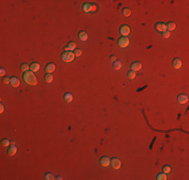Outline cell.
Here are the masks:
<instances>
[{
    "instance_id": "obj_29",
    "label": "cell",
    "mask_w": 189,
    "mask_h": 180,
    "mask_svg": "<svg viewBox=\"0 0 189 180\" xmlns=\"http://www.w3.org/2000/svg\"><path fill=\"white\" fill-rule=\"evenodd\" d=\"M162 36L164 38H169L170 37V32H169V31H167V30H165L164 32H162Z\"/></svg>"
},
{
    "instance_id": "obj_19",
    "label": "cell",
    "mask_w": 189,
    "mask_h": 180,
    "mask_svg": "<svg viewBox=\"0 0 189 180\" xmlns=\"http://www.w3.org/2000/svg\"><path fill=\"white\" fill-rule=\"evenodd\" d=\"M52 80H54V75H52L51 73H47L44 75V81L46 83H50Z\"/></svg>"
},
{
    "instance_id": "obj_33",
    "label": "cell",
    "mask_w": 189,
    "mask_h": 180,
    "mask_svg": "<svg viewBox=\"0 0 189 180\" xmlns=\"http://www.w3.org/2000/svg\"><path fill=\"white\" fill-rule=\"evenodd\" d=\"M4 111V106H3V104H0V113H3Z\"/></svg>"
},
{
    "instance_id": "obj_11",
    "label": "cell",
    "mask_w": 189,
    "mask_h": 180,
    "mask_svg": "<svg viewBox=\"0 0 189 180\" xmlns=\"http://www.w3.org/2000/svg\"><path fill=\"white\" fill-rule=\"evenodd\" d=\"M55 70V64L54 63H48L45 66V72L46 73H52Z\"/></svg>"
},
{
    "instance_id": "obj_34",
    "label": "cell",
    "mask_w": 189,
    "mask_h": 180,
    "mask_svg": "<svg viewBox=\"0 0 189 180\" xmlns=\"http://www.w3.org/2000/svg\"><path fill=\"white\" fill-rule=\"evenodd\" d=\"M0 73H1V76H4L5 75V70L3 68H1V70H0Z\"/></svg>"
},
{
    "instance_id": "obj_24",
    "label": "cell",
    "mask_w": 189,
    "mask_h": 180,
    "mask_svg": "<svg viewBox=\"0 0 189 180\" xmlns=\"http://www.w3.org/2000/svg\"><path fill=\"white\" fill-rule=\"evenodd\" d=\"M123 15L126 16V17H128L131 15V10L129 8H124L123 9Z\"/></svg>"
},
{
    "instance_id": "obj_15",
    "label": "cell",
    "mask_w": 189,
    "mask_h": 180,
    "mask_svg": "<svg viewBox=\"0 0 189 180\" xmlns=\"http://www.w3.org/2000/svg\"><path fill=\"white\" fill-rule=\"evenodd\" d=\"M75 49H76V43L73 41L68 42V44L65 47V51H71V50H75Z\"/></svg>"
},
{
    "instance_id": "obj_8",
    "label": "cell",
    "mask_w": 189,
    "mask_h": 180,
    "mask_svg": "<svg viewBox=\"0 0 189 180\" xmlns=\"http://www.w3.org/2000/svg\"><path fill=\"white\" fill-rule=\"evenodd\" d=\"M110 162H111V159H110L109 157H107V156H103L101 159H100V163H101V165L104 166V167L109 166V165H110Z\"/></svg>"
},
{
    "instance_id": "obj_30",
    "label": "cell",
    "mask_w": 189,
    "mask_h": 180,
    "mask_svg": "<svg viewBox=\"0 0 189 180\" xmlns=\"http://www.w3.org/2000/svg\"><path fill=\"white\" fill-rule=\"evenodd\" d=\"M81 49H77V50H75V56L79 57V56H81Z\"/></svg>"
},
{
    "instance_id": "obj_20",
    "label": "cell",
    "mask_w": 189,
    "mask_h": 180,
    "mask_svg": "<svg viewBox=\"0 0 189 180\" xmlns=\"http://www.w3.org/2000/svg\"><path fill=\"white\" fill-rule=\"evenodd\" d=\"M29 69H30V65L26 64V63H23V64L20 65V70H21L22 72H26V71H28Z\"/></svg>"
},
{
    "instance_id": "obj_22",
    "label": "cell",
    "mask_w": 189,
    "mask_h": 180,
    "mask_svg": "<svg viewBox=\"0 0 189 180\" xmlns=\"http://www.w3.org/2000/svg\"><path fill=\"white\" fill-rule=\"evenodd\" d=\"M64 98H65V101H66V102H70V101L72 100V94L69 93V92H68V93H66Z\"/></svg>"
},
{
    "instance_id": "obj_9",
    "label": "cell",
    "mask_w": 189,
    "mask_h": 180,
    "mask_svg": "<svg viewBox=\"0 0 189 180\" xmlns=\"http://www.w3.org/2000/svg\"><path fill=\"white\" fill-rule=\"evenodd\" d=\"M177 100L180 104H185L188 101V96L185 95V94H179L178 95V97H177Z\"/></svg>"
},
{
    "instance_id": "obj_7",
    "label": "cell",
    "mask_w": 189,
    "mask_h": 180,
    "mask_svg": "<svg viewBox=\"0 0 189 180\" xmlns=\"http://www.w3.org/2000/svg\"><path fill=\"white\" fill-rule=\"evenodd\" d=\"M155 29L156 31H158V32H164V31L166 30V23L164 22H157L155 24Z\"/></svg>"
},
{
    "instance_id": "obj_21",
    "label": "cell",
    "mask_w": 189,
    "mask_h": 180,
    "mask_svg": "<svg viewBox=\"0 0 189 180\" xmlns=\"http://www.w3.org/2000/svg\"><path fill=\"white\" fill-rule=\"evenodd\" d=\"M168 177H167V174L166 173H159L158 175H157V177H156V179L157 180H166Z\"/></svg>"
},
{
    "instance_id": "obj_23",
    "label": "cell",
    "mask_w": 189,
    "mask_h": 180,
    "mask_svg": "<svg viewBox=\"0 0 189 180\" xmlns=\"http://www.w3.org/2000/svg\"><path fill=\"white\" fill-rule=\"evenodd\" d=\"M162 170H163V172L164 173H170L171 172V167L169 166V165H164L163 167H162Z\"/></svg>"
},
{
    "instance_id": "obj_32",
    "label": "cell",
    "mask_w": 189,
    "mask_h": 180,
    "mask_svg": "<svg viewBox=\"0 0 189 180\" xmlns=\"http://www.w3.org/2000/svg\"><path fill=\"white\" fill-rule=\"evenodd\" d=\"M110 60H111L112 62H115V61H116V56H115V55L110 56Z\"/></svg>"
},
{
    "instance_id": "obj_13",
    "label": "cell",
    "mask_w": 189,
    "mask_h": 180,
    "mask_svg": "<svg viewBox=\"0 0 189 180\" xmlns=\"http://www.w3.org/2000/svg\"><path fill=\"white\" fill-rule=\"evenodd\" d=\"M10 84H11L12 87H18L19 84H20L19 79H18L17 77H14V76L11 77V78H10Z\"/></svg>"
},
{
    "instance_id": "obj_18",
    "label": "cell",
    "mask_w": 189,
    "mask_h": 180,
    "mask_svg": "<svg viewBox=\"0 0 189 180\" xmlns=\"http://www.w3.org/2000/svg\"><path fill=\"white\" fill-rule=\"evenodd\" d=\"M175 27H176V25H175L174 22H168L166 24V30L169 31V32H170V31H172V30H174Z\"/></svg>"
},
{
    "instance_id": "obj_1",
    "label": "cell",
    "mask_w": 189,
    "mask_h": 180,
    "mask_svg": "<svg viewBox=\"0 0 189 180\" xmlns=\"http://www.w3.org/2000/svg\"><path fill=\"white\" fill-rule=\"evenodd\" d=\"M22 78H23V81L26 83V84H29V85H36L37 84V80H36V77L33 74L32 71H26L24 72V74L22 75Z\"/></svg>"
},
{
    "instance_id": "obj_14",
    "label": "cell",
    "mask_w": 189,
    "mask_h": 180,
    "mask_svg": "<svg viewBox=\"0 0 189 180\" xmlns=\"http://www.w3.org/2000/svg\"><path fill=\"white\" fill-rule=\"evenodd\" d=\"M78 36H79V39L80 40H81V41H87L88 40V33L86 32V31H81V32H79V34H78Z\"/></svg>"
},
{
    "instance_id": "obj_2",
    "label": "cell",
    "mask_w": 189,
    "mask_h": 180,
    "mask_svg": "<svg viewBox=\"0 0 189 180\" xmlns=\"http://www.w3.org/2000/svg\"><path fill=\"white\" fill-rule=\"evenodd\" d=\"M81 9L86 13H94L98 9V5L94 3H83Z\"/></svg>"
},
{
    "instance_id": "obj_10",
    "label": "cell",
    "mask_w": 189,
    "mask_h": 180,
    "mask_svg": "<svg viewBox=\"0 0 189 180\" xmlns=\"http://www.w3.org/2000/svg\"><path fill=\"white\" fill-rule=\"evenodd\" d=\"M172 65H173V67H174L175 69H179V68L182 66V61H181V59L175 58V59L173 60V62H172Z\"/></svg>"
},
{
    "instance_id": "obj_25",
    "label": "cell",
    "mask_w": 189,
    "mask_h": 180,
    "mask_svg": "<svg viewBox=\"0 0 189 180\" xmlns=\"http://www.w3.org/2000/svg\"><path fill=\"white\" fill-rule=\"evenodd\" d=\"M128 77H129V79H134L136 77V72L133 70H130L128 72Z\"/></svg>"
},
{
    "instance_id": "obj_3",
    "label": "cell",
    "mask_w": 189,
    "mask_h": 180,
    "mask_svg": "<svg viewBox=\"0 0 189 180\" xmlns=\"http://www.w3.org/2000/svg\"><path fill=\"white\" fill-rule=\"evenodd\" d=\"M75 53L71 51H64L61 53L60 55V58L62 61H65V62H71L73 61V59H75Z\"/></svg>"
},
{
    "instance_id": "obj_17",
    "label": "cell",
    "mask_w": 189,
    "mask_h": 180,
    "mask_svg": "<svg viewBox=\"0 0 189 180\" xmlns=\"http://www.w3.org/2000/svg\"><path fill=\"white\" fill-rule=\"evenodd\" d=\"M16 152H17V148L15 145H11L8 148V155L13 156L14 154H16Z\"/></svg>"
},
{
    "instance_id": "obj_31",
    "label": "cell",
    "mask_w": 189,
    "mask_h": 180,
    "mask_svg": "<svg viewBox=\"0 0 189 180\" xmlns=\"http://www.w3.org/2000/svg\"><path fill=\"white\" fill-rule=\"evenodd\" d=\"M2 82H3L4 84H8V83H10V78H8V77H3Z\"/></svg>"
},
{
    "instance_id": "obj_6",
    "label": "cell",
    "mask_w": 189,
    "mask_h": 180,
    "mask_svg": "<svg viewBox=\"0 0 189 180\" xmlns=\"http://www.w3.org/2000/svg\"><path fill=\"white\" fill-rule=\"evenodd\" d=\"M110 164L112 165V167L114 169H119L121 167V160L119 159V158H116V157H114L111 159V162Z\"/></svg>"
},
{
    "instance_id": "obj_16",
    "label": "cell",
    "mask_w": 189,
    "mask_h": 180,
    "mask_svg": "<svg viewBox=\"0 0 189 180\" xmlns=\"http://www.w3.org/2000/svg\"><path fill=\"white\" fill-rule=\"evenodd\" d=\"M40 69V64L38 62H33L32 64L30 65V71H32V72H36Z\"/></svg>"
},
{
    "instance_id": "obj_35",
    "label": "cell",
    "mask_w": 189,
    "mask_h": 180,
    "mask_svg": "<svg viewBox=\"0 0 189 180\" xmlns=\"http://www.w3.org/2000/svg\"><path fill=\"white\" fill-rule=\"evenodd\" d=\"M10 145H15V143H14V141H10Z\"/></svg>"
},
{
    "instance_id": "obj_27",
    "label": "cell",
    "mask_w": 189,
    "mask_h": 180,
    "mask_svg": "<svg viewBox=\"0 0 189 180\" xmlns=\"http://www.w3.org/2000/svg\"><path fill=\"white\" fill-rule=\"evenodd\" d=\"M1 145H2L3 147L9 146V145H10V141H9V140H7V139H3V140L1 141Z\"/></svg>"
},
{
    "instance_id": "obj_28",
    "label": "cell",
    "mask_w": 189,
    "mask_h": 180,
    "mask_svg": "<svg viewBox=\"0 0 189 180\" xmlns=\"http://www.w3.org/2000/svg\"><path fill=\"white\" fill-rule=\"evenodd\" d=\"M44 179H47V180H51V179H54V176L52 175L51 173H46L44 175Z\"/></svg>"
},
{
    "instance_id": "obj_5",
    "label": "cell",
    "mask_w": 189,
    "mask_h": 180,
    "mask_svg": "<svg viewBox=\"0 0 189 180\" xmlns=\"http://www.w3.org/2000/svg\"><path fill=\"white\" fill-rule=\"evenodd\" d=\"M119 31H120V33H121L123 36H125V37H127V36L130 34V32H131L130 27H129V25H127V24H123V25H121Z\"/></svg>"
},
{
    "instance_id": "obj_4",
    "label": "cell",
    "mask_w": 189,
    "mask_h": 180,
    "mask_svg": "<svg viewBox=\"0 0 189 180\" xmlns=\"http://www.w3.org/2000/svg\"><path fill=\"white\" fill-rule=\"evenodd\" d=\"M129 44H130V40L128 39V37L123 36V37L118 39V45L121 48H126L127 46H129Z\"/></svg>"
},
{
    "instance_id": "obj_26",
    "label": "cell",
    "mask_w": 189,
    "mask_h": 180,
    "mask_svg": "<svg viewBox=\"0 0 189 180\" xmlns=\"http://www.w3.org/2000/svg\"><path fill=\"white\" fill-rule=\"evenodd\" d=\"M121 67H122L121 62H120V61H115V63H114V68L116 69V70H119Z\"/></svg>"
},
{
    "instance_id": "obj_12",
    "label": "cell",
    "mask_w": 189,
    "mask_h": 180,
    "mask_svg": "<svg viewBox=\"0 0 189 180\" xmlns=\"http://www.w3.org/2000/svg\"><path fill=\"white\" fill-rule=\"evenodd\" d=\"M141 68H142V64L140 62H134L131 64V70H133L135 72L138 70H141Z\"/></svg>"
}]
</instances>
